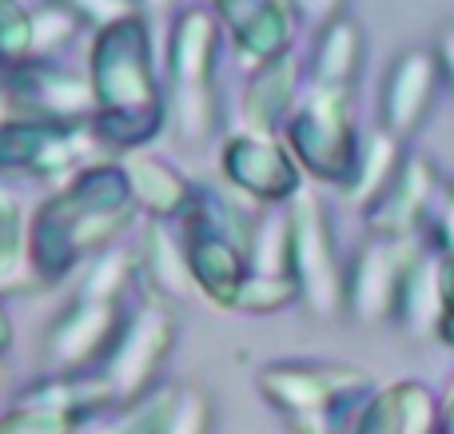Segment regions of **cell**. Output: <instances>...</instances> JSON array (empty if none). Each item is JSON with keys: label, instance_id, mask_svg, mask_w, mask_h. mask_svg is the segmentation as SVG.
I'll return each instance as SVG.
<instances>
[{"label": "cell", "instance_id": "6da1fadb", "mask_svg": "<svg viewBox=\"0 0 454 434\" xmlns=\"http://www.w3.org/2000/svg\"><path fill=\"white\" fill-rule=\"evenodd\" d=\"M136 204L116 159L80 167L64 180L28 223V260L32 271L48 283L64 279L72 267L100 255L128 223L136 220Z\"/></svg>", "mask_w": 454, "mask_h": 434}, {"label": "cell", "instance_id": "7a4b0ae2", "mask_svg": "<svg viewBox=\"0 0 454 434\" xmlns=\"http://www.w3.org/2000/svg\"><path fill=\"white\" fill-rule=\"evenodd\" d=\"M88 80L96 96V116L168 112V88L156 68V40H152V24L140 12L92 32Z\"/></svg>", "mask_w": 454, "mask_h": 434}, {"label": "cell", "instance_id": "3957f363", "mask_svg": "<svg viewBox=\"0 0 454 434\" xmlns=\"http://www.w3.org/2000/svg\"><path fill=\"white\" fill-rule=\"evenodd\" d=\"M359 128H355L351 108V88H323L307 84L299 96L295 112L283 124V143L295 156L299 167L343 188L355 172V156H359Z\"/></svg>", "mask_w": 454, "mask_h": 434}, {"label": "cell", "instance_id": "277c9868", "mask_svg": "<svg viewBox=\"0 0 454 434\" xmlns=\"http://www.w3.org/2000/svg\"><path fill=\"white\" fill-rule=\"evenodd\" d=\"M92 148H100L92 124H48V120L12 116L0 120V172H20L32 180H52L60 188L64 180L80 172L92 159Z\"/></svg>", "mask_w": 454, "mask_h": 434}, {"label": "cell", "instance_id": "5b68a950", "mask_svg": "<svg viewBox=\"0 0 454 434\" xmlns=\"http://www.w3.org/2000/svg\"><path fill=\"white\" fill-rule=\"evenodd\" d=\"M287 220H291V279L299 287V299L323 319L339 315L343 311L347 267L339 263L327 207H323L319 196L299 191L287 204Z\"/></svg>", "mask_w": 454, "mask_h": 434}, {"label": "cell", "instance_id": "8992f818", "mask_svg": "<svg viewBox=\"0 0 454 434\" xmlns=\"http://www.w3.org/2000/svg\"><path fill=\"white\" fill-rule=\"evenodd\" d=\"M419 244L411 239H379L371 236L367 244L355 252L343 275V311L351 323L359 327H383L395 319L399 307V287L411 263L419 260Z\"/></svg>", "mask_w": 454, "mask_h": 434}, {"label": "cell", "instance_id": "52a82bcc", "mask_svg": "<svg viewBox=\"0 0 454 434\" xmlns=\"http://www.w3.org/2000/svg\"><path fill=\"white\" fill-rule=\"evenodd\" d=\"M259 387L279 411L327 415L355 399L371 395V375L351 363H271L259 375Z\"/></svg>", "mask_w": 454, "mask_h": 434}, {"label": "cell", "instance_id": "ba28073f", "mask_svg": "<svg viewBox=\"0 0 454 434\" xmlns=\"http://www.w3.org/2000/svg\"><path fill=\"white\" fill-rule=\"evenodd\" d=\"M223 180L259 207H283L299 196V164L279 136H227L220 151Z\"/></svg>", "mask_w": 454, "mask_h": 434}, {"label": "cell", "instance_id": "9c48e42d", "mask_svg": "<svg viewBox=\"0 0 454 434\" xmlns=\"http://www.w3.org/2000/svg\"><path fill=\"white\" fill-rule=\"evenodd\" d=\"M8 100L24 108L20 116L48 120V124H92L96 96L88 72L64 68L60 60H24L12 68Z\"/></svg>", "mask_w": 454, "mask_h": 434}, {"label": "cell", "instance_id": "30bf717a", "mask_svg": "<svg viewBox=\"0 0 454 434\" xmlns=\"http://www.w3.org/2000/svg\"><path fill=\"white\" fill-rule=\"evenodd\" d=\"M223 56V24L212 4H184L168 24V92H215Z\"/></svg>", "mask_w": 454, "mask_h": 434}, {"label": "cell", "instance_id": "8fae6325", "mask_svg": "<svg viewBox=\"0 0 454 434\" xmlns=\"http://www.w3.org/2000/svg\"><path fill=\"white\" fill-rule=\"evenodd\" d=\"M168 347H172V319H168L164 307L144 303L120 327L116 343L108 351V379L104 383L116 395H140L148 387V379L156 375V367L164 363Z\"/></svg>", "mask_w": 454, "mask_h": 434}, {"label": "cell", "instance_id": "7c38bea8", "mask_svg": "<svg viewBox=\"0 0 454 434\" xmlns=\"http://www.w3.org/2000/svg\"><path fill=\"white\" fill-rule=\"evenodd\" d=\"M439 56L431 48H407L399 60L387 68L383 100H379V128L395 140H407L419 132L439 92Z\"/></svg>", "mask_w": 454, "mask_h": 434}, {"label": "cell", "instance_id": "4fadbf2b", "mask_svg": "<svg viewBox=\"0 0 454 434\" xmlns=\"http://www.w3.org/2000/svg\"><path fill=\"white\" fill-rule=\"evenodd\" d=\"M434 196H439L434 164L419 151H407L391 188L367 207V231L379 239H411L423 220H431Z\"/></svg>", "mask_w": 454, "mask_h": 434}, {"label": "cell", "instance_id": "5bb4252c", "mask_svg": "<svg viewBox=\"0 0 454 434\" xmlns=\"http://www.w3.org/2000/svg\"><path fill=\"white\" fill-rule=\"evenodd\" d=\"M116 164L128 180L136 212L148 215L152 223H176L192 212V204H196V183H192L180 167L160 159L156 151H128Z\"/></svg>", "mask_w": 454, "mask_h": 434}, {"label": "cell", "instance_id": "9a60e30c", "mask_svg": "<svg viewBox=\"0 0 454 434\" xmlns=\"http://www.w3.org/2000/svg\"><path fill=\"white\" fill-rule=\"evenodd\" d=\"M120 335V299H88L76 295L48 331V355L64 367H80L100 355Z\"/></svg>", "mask_w": 454, "mask_h": 434}, {"label": "cell", "instance_id": "2e32d148", "mask_svg": "<svg viewBox=\"0 0 454 434\" xmlns=\"http://www.w3.org/2000/svg\"><path fill=\"white\" fill-rule=\"evenodd\" d=\"M299 56L283 52L279 60L263 64L247 76L239 100V116H243V132L251 136H279L287 116L299 104Z\"/></svg>", "mask_w": 454, "mask_h": 434}, {"label": "cell", "instance_id": "e0dca14e", "mask_svg": "<svg viewBox=\"0 0 454 434\" xmlns=\"http://www.w3.org/2000/svg\"><path fill=\"white\" fill-rule=\"evenodd\" d=\"M184 252H188L192 283H196L207 299L223 303V307H235V295H239L243 279L251 275L247 252L235 247L231 239L212 236V231H196V228H184Z\"/></svg>", "mask_w": 454, "mask_h": 434}, {"label": "cell", "instance_id": "ac0fdd59", "mask_svg": "<svg viewBox=\"0 0 454 434\" xmlns=\"http://www.w3.org/2000/svg\"><path fill=\"white\" fill-rule=\"evenodd\" d=\"M363 68V28L351 16L323 24L315 36V52H311V84L323 88H351L355 76Z\"/></svg>", "mask_w": 454, "mask_h": 434}, {"label": "cell", "instance_id": "d6986e66", "mask_svg": "<svg viewBox=\"0 0 454 434\" xmlns=\"http://www.w3.org/2000/svg\"><path fill=\"white\" fill-rule=\"evenodd\" d=\"M403 159H407L403 140H395V136L383 132V128L367 132L359 140L355 172H351V180L343 183V196L351 199V204H359V207H371L387 188H391V180L399 175Z\"/></svg>", "mask_w": 454, "mask_h": 434}, {"label": "cell", "instance_id": "ffe728a7", "mask_svg": "<svg viewBox=\"0 0 454 434\" xmlns=\"http://www.w3.org/2000/svg\"><path fill=\"white\" fill-rule=\"evenodd\" d=\"M295 8L291 4H275V0H267L263 8H259V16L247 24V28H239L231 36V48H235V64H239L243 72H255L263 68V64L279 60L283 52H291V40H295Z\"/></svg>", "mask_w": 454, "mask_h": 434}, {"label": "cell", "instance_id": "44dd1931", "mask_svg": "<svg viewBox=\"0 0 454 434\" xmlns=\"http://www.w3.org/2000/svg\"><path fill=\"white\" fill-rule=\"evenodd\" d=\"M395 319H399L411 335L439 331V323H442L439 260L419 255V260L411 263V271L403 275V287H399V307H395Z\"/></svg>", "mask_w": 454, "mask_h": 434}, {"label": "cell", "instance_id": "7402d4cb", "mask_svg": "<svg viewBox=\"0 0 454 434\" xmlns=\"http://www.w3.org/2000/svg\"><path fill=\"white\" fill-rule=\"evenodd\" d=\"M140 267L148 271V279L160 291L180 299L192 283L184 236H172L168 223H148V231H144V239H140Z\"/></svg>", "mask_w": 454, "mask_h": 434}, {"label": "cell", "instance_id": "603a6c76", "mask_svg": "<svg viewBox=\"0 0 454 434\" xmlns=\"http://www.w3.org/2000/svg\"><path fill=\"white\" fill-rule=\"evenodd\" d=\"M247 267L251 275H271V279H291V220L287 204L283 207H263L255 215L247 244Z\"/></svg>", "mask_w": 454, "mask_h": 434}, {"label": "cell", "instance_id": "cb8c5ba5", "mask_svg": "<svg viewBox=\"0 0 454 434\" xmlns=\"http://www.w3.org/2000/svg\"><path fill=\"white\" fill-rule=\"evenodd\" d=\"M28 271V223H24V212L12 199V191L0 188V287L20 283Z\"/></svg>", "mask_w": 454, "mask_h": 434}, {"label": "cell", "instance_id": "d4e9b609", "mask_svg": "<svg viewBox=\"0 0 454 434\" xmlns=\"http://www.w3.org/2000/svg\"><path fill=\"white\" fill-rule=\"evenodd\" d=\"M28 12H32L28 60H56V56L80 36V28H84V24H80L64 4H56V0H44L40 8H28Z\"/></svg>", "mask_w": 454, "mask_h": 434}, {"label": "cell", "instance_id": "484cf974", "mask_svg": "<svg viewBox=\"0 0 454 434\" xmlns=\"http://www.w3.org/2000/svg\"><path fill=\"white\" fill-rule=\"evenodd\" d=\"M32 52V12L20 0H0V60L8 68L24 64Z\"/></svg>", "mask_w": 454, "mask_h": 434}, {"label": "cell", "instance_id": "4316f807", "mask_svg": "<svg viewBox=\"0 0 454 434\" xmlns=\"http://www.w3.org/2000/svg\"><path fill=\"white\" fill-rule=\"evenodd\" d=\"M395 403H399V422L403 434H434L439 430V403L431 399V391L423 383H399Z\"/></svg>", "mask_w": 454, "mask_h": 434}, {"label": "cell", "instance_id": "83f0119b", "mask_svg": "<svg viewBox=\"0 0 454 434\" xmlns=\"http://www.w3.org/2000/svg\"><path fill=\"white\" fill-rule=\"evenodd\" d=\"M291 299H299V287L295 279H271V275H247L235 295V307L239 311H279L287 307Z\"/></svg>", "mask_w": 454, "mask_h": 434}, {"label": "cell", "instance_id": "f1b7e54d", "mask_svg": "<svg viewBox=\"0 0 454 434\" xmlns=\"http://www.w3.org/2000/svg\"><path fill=\"white\" fill-rule=\"evenodd\" d=\"M128 275H132V263H128L124 255L100 252L92 271H88L84 287H80V295H88V299H120L128 287Z\"/></svg>", "mask_w": 454, "mask_h": 434}, {"label": "cell", "instance_id": "f546056e", "mask_svg": "<svg viewBox=\"0 0 454 434\" xmlns=\"http://www.w3.org/2000/svg\"><path fill=\"white\" fill-rule=\"evenodd\" d=\"M56 4H64L84 28H92V32L112 28V24L128 20V16L136 12V0H56Z\"/></svg>", "mask_w": 454, "mask_h": 434}, {"label": "cell", "instance_id": "4dcf8cb0", "mask_svg": "<svg viewBox=\"0 0 454 434\" xmlns=\"http://www.w3.org/2000/svg\"><path fill=\"white\" fill-rule=\"evenodd\" d=\"M351 434H403L399 422V403H395V391H379L363 403L359 419H355Z\"/></svg>", "mask_w": 454, "mask_h": 434}, {"label": "cell", "instance_id": "1f68e13d", "mask_svg": "<svg viewBox=\"0 0 454 434\" xmlns=\"http://www.w3.org/2000/svg\"><path fill=\"white\" fill-rule=\"evenodd\" d=\"M72 427H76V419H72V415L20 407L16 415H8V419L0 422V434H68Z\"/></svg>", "mask_w": 454, "mask_h": 434}, {"label": "cell", "instance_id": "d6a6232c", "mask_svg": "<svg viewBox=\"0 0 454 434\" xmlns=\"http://www.w3.org/2000/svg\"><path fill=\"white\" fill-rule=\"evenodd\" d=\"M207 399L188 391V395H176V407H172V419H168V430L164 434H207Z\"/></svg>", "mask_w": 454, "mask_h": 434}, {"label": "cell", "instance_id": "836d02e7", "mask_svg": "<svg viewBox=\"0 0 454 434\" xmlns=\"http://www.w3.org/2000/svg\"><path fill=\"white\" fill-rule=\"evenodd\" d=\"M263 4H267V0H212V12L220 16L227 36H235L239 28H247V24L255 20Z\"/></svg>", "mask_w": 454, "mask_h": 434}, {"label": "cell", "instance_id": "e575fe53", "mask_svg": "<svg viewBox=\"0 0 454 434\" xmlns=\"http://www.w3.org/2000/svg\"><path fill=\"white\" fill-rule=\"evenodd\" d=\"M439 295H442L439 335L454 347V260H447V255H439Z\"/></svg>", "mask_w": 454, "mask_h": 434}, {"label": "cell", "instance_id": "d590c367", "mask_svg": "<svg viewBox=\"0 0 454 434\" xmlns=\"http://www.w3.org/2000/svg\"><path fill=\"white\" fill-rule=\"evenodd\" d=\"M343 4H347V0H291L295 20L311 24V28H323V24L339 20V16H343Z\"/></svg>", "mask_w": 454, "mask_h": 434}, {"label": "cell", "instance_id": "8d00e7d4", "mask_svg": "<svg viewBox=\"0 0 454 434\" xmlns=\"http://www.w3.org/2000/svg\"><path fill=\"white\" fill-rule=\"evenodd\" d=\"M434 247H439V255L454 260V188L447 191L439 215H434Z\"/></svg>", "mask_w": 454, "mask_h": 434}, {"label": "cell", "instance_id": "74e56055", "mask_svg": "<svg viewBox=\"0 0 454 434\" xmlns=\"http://www.w3.org/2000/svg\"><path fill=\"white\" fill-rule=\"evenodd\" d=\"M136 12L148 24H156V20H164V16L180 12V0H136Z\"/></svg>", "mask_w": 454, "mask_h": 434}, {"label": "cell", "instance_id": "f35d334b", "mask_svg": "<svg viewBox=\"0 0 454 434\" xmlns=\"http://www.w3.org/2000/svg\"><path fill=\"white\" fill-rule=\"evenodd\" d=\"M434 56H439V68H442V76L454 84V28H447L439 36V48H434Z\"/></svg>", "mask_w": 454, "mask_h": 434}, {"label": "cell", "instance_id": "ab89813d", "mask_svg": "<svg viewBox=\"0 0 454 434\" xmlns=\"http://www.w3.org/2000/svg\"><path fill=\"white\" fill-rule=\"evenodd\" d=\"M439 434H454V379H450L447 395L439 399Z\"/></svg>", "mask_w": 454, "mask_h": 434}, {"label": "cell", "instance_id": "60d3db41", "mask_svg": "<svg viewBox=\"0 0 454 434\" xmlns=\"http://www.w3.org/2000/svg\"><path fill=\"white\" fill-rule=\"evenodd\" d=\"M8 339H12V327H8V315H4V303H0V351L8 347Z\"/></svg>", "mask_w": 454, "mask_h": 434}, {"label": "cell", "instance_id": "b9f144b4", "mask_svg": "<svg viewBox=\"0 0 454 434\" xmlns=\"http://www.w3.org/2000/svg\"><path fill=\"white\" fill-rule=\"evenodd\" d=\"M8 80H12V68L0 60V100H8Z\"/></svg>", "mask_w": 454, "mask_h": 434}, {"label": "cell", "instance_id": "7bdbcfd3", "mask_svg": "<svg viewBox=\"0 0 454 434\" xmlns=\"http://www.w3.org/2000/svg\"><path fill=\"white\" fill-rule=\"evenodd\" d=\"M275 4H291V0H275Z\"/></svg>", "mask_w": 454, "mask_h": 434}, {"label": "cell", "instance_id": "ee69618b", "mask_svg": "<svg viewBox=\"0 0 454 434\" xmlns=\"http://www.w3.org/2000/svg\"><path fill=\"white\" fill-rule=\"evenodd\" d=\"M434 434H439V430H434Z\"/></svg>", "mask_w": 454, "mask_h": 434}]
</instances>
